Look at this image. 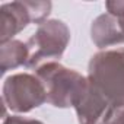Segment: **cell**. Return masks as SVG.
I'll return each mask as SVG.
<instances>
[{"label":"cell","mask_w":124,"mask_h":124,"mask_svg":"<svg viewBox=\"0 0 124 124\" xmlns=\"http://www.w3.org/2000/svg\"><path fill=\"white\" fill-rule=\"evenodd\" d=\"M105 8L109 15L115 18H123L124 16V2H107Z\"/></svg>","instance_id":"9c48e42d"},{"label":"cell","mask_w":124,"mask_h":124,"mask_svg":"<svg viewBox=\"0 0 124 124\" xmlns=\"http://www.w3.org/2000/svg\"><path fill=\"white\" fill-rule=\"evenodd\" d=\"M75 109L79 124H105L112 107L88 80V88L76 102Z\"/></svg>","instance_id":"5b68a950"},{"label":"cell","mask_w":124,"mask_h":124,"mask_svg":"<svg viewBox=\"0 0 124 124\" xmlns=\"http://www.w3.org/2000/svg\"><path fill=\"white\" fill-rule=\"evenodd\" d=\"M120 19V23H121V28H123V31H124V16L123 18H118Z\"/></svg>","instance_id":"7c38bea8"},{"label":"cell","mask_w":124,"mask_h":124,"mask_svg":"<svg viewBox=\"0 0 124 124\" xmlns=\"http://www.w3.org/2000/svg\"><path fill=\"white\" fill-rule=\"evenodd\" d=\"M91 38L98 48H105L124 42V31L120 19L108 12L99 15L91 25Z\"/></svg>","instance_id":"52a82bcc"},{"label":"cell","mask_w":124,"mask_h":124,"mask_svg":"<svg viewBox=\"0 0 124 124\" xmlns=\"http://www.w3.org/2000/svg\"><path fill=\"white\" fill-rule=\"evenodd\" d=\"M34 72L45 88L47 102L55 108L75 107L88 88V78L58 61L45 63Z\"/></svg>","instance_id":"7a4b0ae2"},{"label":"cell","mask_w":124,"mask_h":124,"mask_svg":"<svg viewBox=\"0 0 124 124\" xmlns=\"http://www.w3.org/2000/svg\"><path fill=\"white\" fill-rule=\"evenodd\" d=\"M2 101L10 111L25 114L47 102V92L35 75L16 73L5 80Z\"/></svg>","instance_id":"277c9868"},{"label":"cell","mask_w":124,"mask_h":124,"mask_svg":"<svg viewBox=\"0 0 124 124\" xmlns=\"http://www.w3.org/2000/svg\"><path fill=\"white\" fill-rule=\"evenodd\" d=\"M29 50L26 42L19 39H12L0 47V72L5 75L8 70H13L22 64L28 63Z\"/></svg>","instance_id":"ba28073f"},{"label":"cell","mask_w":124,"mask_h":124,"mask_svg":"<svg viewBox=\"0 0 124 124\" xmlns=\"http://www.w3.org/2000/svg\"><path fill=\"white\" fill-rule=\"evenodd\" d=\"M105 124H124V107L114 108L109 112Z\"/></svg>","instance_id":"30bf717a"},{"label":"cell","mask_w":124,"mask_h":124,"mask_svg":"<svg viewBox=\"0 0 124 124\" xmlns=\"http://www.w3.org/2000/svg\"><path fill=\"white\" fill-rule=\"evenodd\" d=\"M3 124H44L38 120H29V118H22L18 115H5Z\"/></svg>","instance_id":"8fae6325"},{"label":"cell","mask_w":124,"mask_h":124,"mask_svg":"<svg viewBox=\"0 0 124 124\" xmlns=\"http://www.w3.org/2000/svg\"><path fill=\"white\" fill-rule=\"evenodd\" d=\"M88 80L112 109L124 107V48L93 54L88 64Z\"/></svg>","instance_id":"6da1fadb"},{"label":"cell","mask_w":124,"mask_h":124,"mask_svg":"<svg viewBox=\"0 0 124 124\" xmlns=\"http://www.w3.org/2000/svg\"><path fill=\"white\" fill-rule=\"evenodd\" d=\"M32 22L31 12L23 2H12L3 3L0 6V42L5 44L12 41L16 34L25 29Z\"/></svg>","instance_id":"8992f818"},{"label":"cell","mask_w":124,"mask_h":124,"mask_svg":"<svg viewBox=\"0 0 124 124\" xmlns=\"http://www.w3.org/2000/svg\"><path fill=\"white\" fill-rule=\"evenodd\" d=\"M70 41L69 26L58 19H47L35 34L28 39L26 45L29 50V58L26 66L37 69L45 63H53L61 58Z\"/></svg>","instance_id":"3957f363"}]
</instances>
